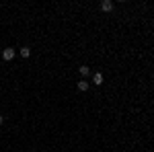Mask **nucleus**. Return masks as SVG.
Returning <instances> with one entry per match:
<instances>
[{
  "label": "nucleus",
  "instance_id": "nucleus-1",
  "mask_svg": "<svg viewBox=\"0 0 154 152\" xmlns=\"http://www.w3.org/2000/svg\"><path fill=\"white\" fill-rule=\"evenodd\" d=\"M14 54H17L14 47H6V49L2 51V58H4V60H12V58H14Z\"/></svg>",
  "mask_w": 154,
  "mask_h": 152
},
{
  "label": "nucleus",
  "instance_id": "nucleus-2",
  "mask_svg": "<svg viewBox=\"0 0 154 152\" xmlns=\"http://www.w3.org/2000/svg\"><path fill=\"white\" fill-rule=\"evenodd\" d=\"M101 8H103L105 12L113 11V2H111V0H103V2H101Z\"/></svg>",
  "mask_w": 154,
  "mask_h": 152
},
{
  "label": "nucleus",
  "instance_id": "nucleus-3",
  "mask_svg": "<svg viewBox=\"0 0 154 152\" xmlns=\"http://www.w3.org/2000/svg\"><path fill=\"white\" fill-rule=\"evenodd\" d=\"M93 82H95L97 86L103 84V74H101V72H95V74H93Z\"/></svg>",
  "mask_w": 154,
  "mask_h": 152
},
{
  "label": "nucleus",
  "instance_id": "nucleus-4",
  "mask_svg": "<svg viewBox=\"0 0 154 152\" xmlns=\"http://www.w3.org/2000/svg\"><path fill=\"white\" fill-rule=\"evenodd\" d=\"M76 86H78V91H82V93H84V91H86V88H88V82H86V80H84V78H82V80L78 82V84H76Z\"/></svg>",
  "mask_w": 154,
  "mask_h": 152
},
{
  "label": "nucleus",
  "instance_id": "nucleus-5",
  "mask_svg": "<svg viewBox=\"0 0 154 152\" xmlns=\"http://www.w3.org/2000/svg\"><path fill=\"white\" fill-rule=\"evenodd\" d=\"M78 72H80L82 76H88V74H91V68H88V66H80V68H78Z\"/></svg>",
  "mask_w": 154,
  "mask_h": 152
},
{
  "label": "nucleus",
  "instance_id": "nucleus-6",
  "mask_svg": "<svg viewBox=\"0 0 154 152\" xmlns=\"http://www.w3.org/2000/svg\"><path fill=\"white\" fill-rule=\"evenodd\" d=\"M21 56L23 58H29L31 56V47H21Z\"/></svg>",
  "mask_w": 154,
  "mask_h": 152
},
{
  "label": "nucleus",
  "instance_id": "nucleus-7",
  "mask_svg": "<svg viewBox=\"0 0 154 152\" xmlns=\"http://www.w3.org/2000/svg\"><path fill=\"white\" fill-rule=\"evenodd\" d=\"M0 123H2V115H0Z\"/></svg>",
  "mask_w": 154,
  "mask_h": 152
}]
</instances>
